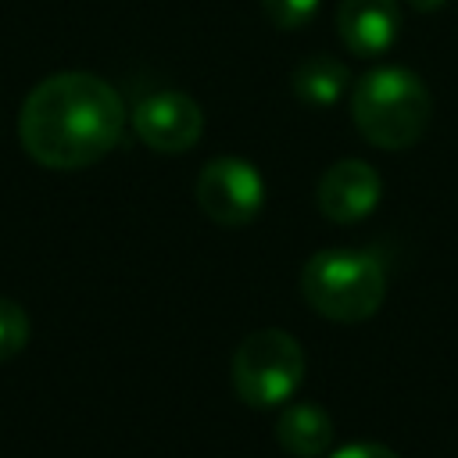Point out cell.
<instances>
[{
  "mask_svg": "<svg viewBox=\"0 0 458 458\" xmlns=\"http://www.w3.org/2000/svg\"><path fill=\"white\" fill-rule=\"evenodd\" d=\"M379 197H383L379 172L361 157L333 161L315 182V208L340 225L361 222L365 215H372Z\"/></svg>",
  "mask_w": 458,
  "mask_h": 458,
  "instance_id": "7",
  "label": "cell"
},
{
  "mask_svg": "<svg viewBox=\"0 0 458 458\" xmlns=\"http://www.w3.org/2000/svg\"><path fill=\"white\" fill-rule=\"evenodd\" d=\"M329 458H397V451H390L386 444H376V440H354V444L329 451Z\"/></svg>",
  "mask_w": 458,
  "mask_h": 458,
  "instance_id": "13",
  "label": "cell"
},
{
  "mask_svg": "<svg viewBox=\"0 0 458 458\" xmlns=\"http://www.w3.org/2000/svg\"><path fill=\"white\" fill-rule=\"evenodd\" d=\"M301 293L329 322H365L383 308L386 268L369 250L329 247L304 261Z\"/></svg>",
  "mask_w": 458,
  "mask_h": 458,
  "instance_id": "3",
  "label": "cell"
},
{
  "mask_svg": "<svg viewBox=\"0 0 458 458\" xmlns=\"http://www.w3.org/2000/svg\"><path fill=\"white\" fill-rule=\"evenodd\" d=\"M276 440L293 458H322L333 447V419L315 401L286 404L276 422Z\"/></svg>",
  "mask_w": 458,
  "mask_h": 458,
  "instance_id": "9",
  "label": "cell"
},
{
  "mask_svg": "<svg viewBox=\"0 0 458 458\" xmlns=\"http://www.w3.org/2000/svg\"><path fill=\"white\" fill-rule=\"evenodd\" d=\"M29 329L32 326H29L25 308L7 301V297H0V361L14 358L29 344Z\"/></svg>",
  "mask_w": 458,
  "mask_h": 458,
  "instance_id": "11",
  "label": "cell"
},
{
  "mask_svg": "<svg viewBox=\"0 0 458 458\" xmlns=\"http://www.w3.org/2000/svg\"><path fill=\"white\" fill-rule=\"evenodd\" d=\"M351 118L358 132L379 150H404L422 140L433 118L426 82L404 64L365 72L351 89Z\"/></svg>",
  "mask_w": 458,
  "mask_h": 458,
  "instance_id": "2",
  "label": "cell"
},
{
  "mask_svg": "<svg viewBox=\"0 0 458 458\" xmlns=\"http://www.w3.org/2000/svg\"><path fill=\"white\" fill-rule=\"evenodd\" d=\"M415 11H422V14H433V11H440L447 0H408Z\"/></svg>",
  "mask_w": 458,
  "mask_h": 458,
  "instance_id": "14",
  "label": "cell"
},
{
  "mask_svg": "<svg viewBox=\"0 0 458 458\" xmlns=\"http://www.w3.org/2000/svg\"><path fill=\"white\" fill-rule=\"evenodd\" d=\"M318 4L322 0H261V11L276 29H301L315 18Z\"/></svg>",
  "mask_w": 458,
  "mask_h": 458,
  "instance_id": "12",
  "label": "cell"
},
{
  "mask_svg": "<svg viewBox=\"0 0 458 458\" xmlns=\"http://www.w3.org/2000/svg\"><path fill=\"white\" fill-rule=\"evenodd\" d=\"M229 376L247 408H276L304 379V347L286 329H254L236 344Z\"/></svg>",
  "mask_w": 458,
  "mask_h": 458,
  "instance_id": "4",
  "label": "cell"
},
{
  "mask_svg": "<svg viewBox=\"0 0 458 458\" xmlns=\"http://www.w3.org/2000/svg\"><path fill=\"white\" fill-rule=\"evenodd\" d=\"M336 36L354 57H379L401 36L397 0H340Z\"/></svg>",
  "mask_w": 458,
  "mask_h": 458,
  "instance_id": "8",
  "label": "cell"
},
{
  "mask_svg": "<svg viewBox=\"0 0 458 458\" xmlns=\"http://www.w3.org/2000/svg\"><path fill=\"white\" fill-rule=\"evenodd\" d=\"M132 129L157 154H186L204 132V111L190 93L161 89L132 107Z\"/></svg>",
  "mask_w": 458,
  "mask_h": 458,
  "instance_id": "6",
  "label": "cell"
},
{
  "mask_svg": "<svg viewBox=\"0 0 458 458\" xmlns=\"http://www.w3.org/2000/svg\"><path fill=\"white\" fill-rule=\"evenodd\" d=\"M197 208L222 229H240L254 222L265 208V179L261 172L233 154L211 157L197 175Z\"/></svg>",
  "mask_w": 458,
  "mask_h": 458,
  "instance_id": "5",
  "label": "cell"
},
{
  "mask_svg": "<svg viewBox=\"0 0 458 458\" xmlns=\"http://www.w3.org/2000/svg\"><path fill=\"white\" fill-rule=\"evenodd\" d=\"M125 129L118 89L93 72H57L32 86L18 114L25 154L54 172L97 165Z\"/></svg>",
  "mask_w": 458,
  "mask_h": 458,
  "instance_id": "1",
  "label": "cell"
},
{
  "mask_svg": "<svg viewBox=\"0 0 458 458\" xmlns=\"http://www.w3.org/2000/svg\"><path fill=\"white\" fill-rule=\"evenodd\" d=\"M347 89V68L336 61V57H308L297 64L293 72V93L301 104H311V107H333Z\"/></svg>",
  "mask_w": 458,
  "mask_h": 458,
  "instance_id": "10",
  "label": "cell"
}]
</instances>
